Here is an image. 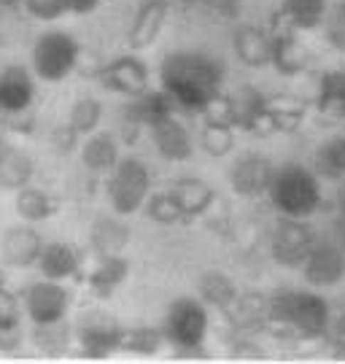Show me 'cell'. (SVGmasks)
<instances>
[{
  "instance_id": "cell-1",
  "label": "cell",
  "mask_w": 345,
  "mask_h": 364,
  "mask_svg": "<svg viewBox=\"0 0 345 364\" xmlns=\"http://www.w3.org/2000/svg\"><path fill=\"white\" fill-rule=\"evenodd\" d=\"M162 90L189 111H203L221 92L224 65L205 52H173L162 60Z\"/></svg>"
},
{
  "instance_id": "cell-2",
  "label": "cell",
  "mask_w": 345,
  "mask_h": 364,
  "mask_svg": "<svg viewBox=\"0 0 345 364\" xmlns=\"http://www.w3.org/2000/svg\"><path fill=\"white\" fill-rule=\"evenodd\" d=\"M267 321L283 335L321 338L329 326V302L313 291H278L267 299Z\"/></svg>"
},
{
  "instance_id": "cell-3",
  "label": "cell",
  "mask_w": 345,
  "mask_h": 364,
  "mask_svg": "<svg viewBox=\"0 0 345 364\" xmlns=\"http://www.w3.org/2000/svg\"><path fill=\"white\" fill-rule=\"evenodd\" d=\"M265 195L270 197L272 208L292 219H307L321 205V186L316 173L294 162L272 168V178Z\"/></svg>"
},
{
  "instance_id": "cell-4",
  "label": "cell",
  "mask_w": 345,
  "mask_h": 364,
  "mask_svg": "<svg viewBox=\"0 0 345 364\" xmlns=\"http://www.w3.org/2000/svg\"><path fill=\"white\" fill-rule=\"evenodd\" d=\"M152 192L149 168L135 156H124L111 168L108 178V203L116 216H132L143 208L146 197Z\"/></svg>"
},
{
  "instance_id": "cell-5",
  "label": "cell",
  "mask_w": 345,
  "mask_h": 364,
  "mask_svg": "<svg viewBox=\"0 0 345 364\" xmlns=\"http://www.w3.org/2000/svg\"><path fill=\"white\" fill-rule=\"evenodd\" d=\"M78 41L65 30L41 33L33 46V68L36 76L46 84H60L73 73L78 63Z\"/></svg>"
},
{
  "instance_id": "cell-6",
  "label": "cell",
  "mask_w": 345,
  "mask_h": 364,
  "mask_svg": "<svg viewBox=\"0 0 345 364\" xmlns=\"http://www.w3.org/2000/svg\"><path fill=\"white\" fill-rule=\"evenodd\" d=\"M162 335L170 346L181 351H197L203 348L205 335H208V311L200 299L179 297L165 316Z\"/></svg>"
},
{
  "instance_id": "cell-7",
  "label": "cell",
  "mask_w": 345,
  "mask_h": 364,
  "mask_svg": "<svg viewBox=\"0 0 345 364\" xmlns=\"http://www.w3.org/2000/svg\"><path fill=\"white\" fill-rule=\"evenodd\" d=\"M68 308H70V291L60 281L43 278L38 284H30L22 294V313H27V318L36 326L63 321Z\"/></svg>"
},
{
  "instance_id": "cell-8",
  "label": "cell",
  "mask_w": 345,
  "mask_h": 364,
  "mask_svg": "<svg viewBox=\"0 0 345 364\" xmlns=\"http://www.w3.org/2000/svg\"><path fill=\"white\" fill-rule=\"evenodd\" d=\"M316 243V235L307 227L302 219H292L286 216L275 224V232L270 240V251L272 259L281 267H302V262L307 259L310 248Z\"/></svg>"
},
{
  "instance_id": "cell-9",
  "label": "cell",
  "mask_w": 345,
  "mask_h": 364,
  "mask_svg": "<svg viewBox=\"0 0 345 364\" xmlns=\"http://www.w3.org/2000/svg\"><path fill=\"white\" fill-rule=\"evenodd\" d=\"M122 332H124V326H119L114 318L100 316V313L84 316L76 326V338H78V346H81V353L90 356V359H105V356H111L114 351H119Z\"/></svg>"
},
{
  "instance_id": "cell-10",
  "label": "cell",
  "mask_w": 345,
  "mask_h": 364,
  "mask_svg": "<svg viewBox=\"0 0 345 364\" xmlns=\"http://www.w3.org/2000/svg\"><path fill=\"white\" fill-rule=\"evenodd\" d=\"M305 281L313 287H334L345 278V251L334 240H316L302 262Z\"/></svg>"
},
{
  "instance_id": "cell-11",
  "label": "cell",
  "mask_w": 345,
  "mask_h": 364,
  "mask_svg": "<svg viewBox=\"0 0 345 364\" xmlns=\"http://www.w3.org/2000/svg\"><path fill=\"white\" fill-rule=\"evenodd\" d=\"M100 84L119 95L138 97L149 90V68L138 57H119L100 70Z\"/></svg>"
},
{
  "instance_id": "cell-12",
  "label": "cell",
  "mask_w": 345,
  "mask_h": 364,
  "mask_svg": "<svg viewBox=\"0 0 345 364\" xmlns=\"http://www.w3.org/2000/svg\"><path fill=\"white\" fill-rule=\"evenodd\" d=\"M272 162L262 154H243L230 168V183L235 195L240 197H259L267 192L270 178H272Z\"/></svg>"
},
{
  "instance_id": "cell-13",
  "label": "cell",
  "mask_w": 345,
  "mask_h": 364,
  "mask_svg": "<svg viewBox=\"0 0 345 364\" xmlns=\"http://www.w3.org/2000/svg\"><path fill=\"white\" fill-rule=\"evenodd\" d=\"M36 100L33 73L22 65L0 70V114H25Z\"/></svg>"
},
{
  "instance_id": "cell-14",
  "label": "cell",
  "mask_w": 345,
  "mask_h": 364,
  "mask_svg": "<svg viewBox=\"0 0 345 364\" xmlns=\"http://www.w3.org/2000/svg\"><path fill=\"white\" fill-rule=\"evenodd\" d=\"M149 132H152L156 151L165 156L167 162H186L192 156V138L173 114L149 124Z\"/></svg>"
},
{
  "instance_id": "cell-15",
  "label": "cell",
  "mask_w": 345,
  "mask_h": 364,
  "mask_svg": "<svg viewBox=\"0 0 345 364\" xmlns=\"http://www.w3.org/2000/svg\"><path fill=\"white\" fill-rule=\"evenodd\" d=\"M43 248L41 235L33 227H11L6 230L3 240H0V257L11 267H33L38 262V254Z\"/></svg>"
},
{
  "instance_id": "cell-16",
  "label": "cell",
  "mask_w": 345,
  "mask_h": 364,
  "mask_svg": "<svg viewBox=\"0 0 345 364\" xmlns=\"http://www.w3.org/2000/svg\"><path fill=\"white\" fill-rule=\"evenodd\" d=\"M167 11H170L167 0H146L141 9H138V14H135L132 27H129L127 33L129 46L132 49H149L154 41L159 38V33H162Z\"/></svg>"
},
{
  "instance_id": "cell-17",
  "label": "cell",
  "mask_w": 345,
  "mask_h": 364,
  "mask_svg": "<svg viewBox=\"0 0 345 364\" xmlns=\"http://www.w3.org/2000/svg\"><path fill=\"white\" fill-rule=\"evenodd\" d=\"M170 197L179 203L181 213L186 219H194V216H203L205 210L213 205L216 200V192L211 183H205L203 178H194V176H186V178H179L170 186Z\"/></svg>"
},
{
  "instance_id": "cell-18",
  "label": "cell",
  "mask_w": 345,
  "mask_h": 364,
  "mask_svg": "<svg viewBox=\"0 0 345 364\" xmlns=\"http://www.w3.org/2000/svg\"><path fill=\"white\" fill-rule=\"evenodd\" d=\"M36 173V162L27 151L16 149L11 144H0V189L6 192H19L30 183Z\"/></svg>"
},
{
  "instance_id": "cell-19",
  "label": "cell",
  "mask_w": 345,
  "mask_h": 364,
  "mask_svg": "<svg viewBox=\"0 0 345 364\" xmlns=\"http://www.w3.org/2000/svg\"><path fill=\"white\" fill-rule=\"evenodd\" d=\"M78 254L73 246L68 243H43L38 254L36 267L41 270L43 278L49 281H68V278H76L78 275Z\"/></svg>"
},
{
  "instance_id": "cell-20",
  "label": "cell",
  "mask_w": 345,
  "mask_h": 364,
  "mask_svg": "<svg viewBox=\"0 0 345 364\" xmlns=\"http://www.w3.org/2000/svg\"><path fill=\"white\" fill-rule=\"evenodd\" d=\"M272 41V54H270V63L275 65V70H281L283 76H297L307 68V49L302 43L294 41L292 30H278L270 36Z\"/></svg>"
},
{
  "instance_id": "cell-21",
  "label": "cell",
  "mask_w": 345,
  "mask_h": 364,
  "mask_svg": "<svg viewBox=\"0 0 345 364\" xmlns=\"http://www.w3.org/2000/svg\"><path fill=\"white\" fill-rule=\"evenodd\" d=\"M173 108H176V100L167 95L165 90L159 92H143L138 97H132V103L127 105V122L129 124H135V127H149L154 122H159V119H165L173 114Z\"/></svg>"
},
{
  "instance_id": "cell-22",
  "label": "cell",
  "mask_w": 345,
  "mask_h": 364,
  "mask_svg": "<svg viewBox=\"0 0 345 364\" xmlns=\"http://www.w3.org/2000/svg\"><path fill=\"white\" fill-rule=\"evenodd\" d=\"M129 262L122 254H108L100 257V264L90 273V289L97 299H111L116 289L127 281Z\"/></svg>"
},
{
  "instance_id": "cell-23",
  "label": "cell",
  "mask_w": 345,
  "mask_h": 364,
  "mask_svg": "<svg viewBox=\"0 0 345 364\" xmlns=\"http://www.w3.org/2000/svg\"><path fill=\"white\" fill-rule=\"evenodd\" d=\"M129 237H132V230H129L127 221L111 219V216H100L90 230V243L100 257L122 254L127 248Z\"/></svg>"
},
{
  "instance_id": "cell-24",
  "label": "cell",
  "mask_w": 345,
  "mask_h": 364,
  "mask_svg": "<svg viewBox=\"0 0 345 364\" xmlns=\"http://www.w3.org/2000/svg\"><path fill=\"white\" fill-rule=\"evenodd\" d=\"M235 52L240 57V63L251 68L270 65V54H272V41L265 30L254 25H245L235 33Z\"/></svg>"
},
{
  "instance_id": "cell-25",
  "label": "cell",
  "mask_w": 345,
  "mask_h": 364,
  "mask_svg": "<svg viewBox=\"0 0 345 364\" xmlns=\"http://www.w3.org/2000/svg\"><path fill=\"white\" fill-rule=\"evenodd\" d=\"M265 111L270 117L272 132H294L305 122L307 105L292 95H275V97H265Z\"/></svg>"
},
{
  "instance_id": "cell-26",
  "label": "cell",
  "mask_w": 345,
  "mask_h": 364,
  "mask_svg": "<svg viewBox=\"0 0 345 364\" xmlns=\"http://www.w3.org/2000/svg\"><path fill=\"white\" fill-rule=\"evenodd\" d=\"M81 162H84V168L95 170V173H108L119 162V146L108 132L87 135V141L81 146Z\"/></svg>"
},
{
  "instance_id": "cell-27",
  "label": "cell",
  "mask_w": 345,
  "mask_h": 364,
  "mask_svg": "<svg viewBox=\"0 0 345 364\" xmlns=\"http://www.w3.org/2000/svg\"><path fill=\"white\" fill-rule=\"evenodd\" d=\"M316 111L327 119H345V73L343 70H329V73L321 76Z\"/></svg>"
},
{
  "instance_id": "cell-28",
  "label": "cell",
  "mask_w": 345,
  "mask_h": 364,
  "mask_svg": "<svg viewBox=\"0 0 345 364\" xmlns=\"http://www.w3.org/2000/svg\"><path fill=\"white\" fill-rule=\"evenodd\" d=\"M14 208L19 213V219L30 221V224H38V221H46L54 216V200H51L43 189H36V186H22L16 192V200H14Z\"/></svg>"
},
{
  "instance_id": "cell-29",
  "label": "cell",
  "mask_w": 345,
  "mask_h": 364,
  "mask_svg": "<svg viewBox=\"0 0 345 364\" xmlns=\"http://www.w3.org/2000/svg\"><path fill=\"white\" fill-rule=\"evenodd\" d=\"M283 16L294 30H316L327 16V0H286Z\"/></svg>"
},
{
  "instance_id": "cell-30",
  "label": "cell",
  "mask_w": 345,
  "mask_h": 364,
  "mask_svg": "<svg viewBox=\"0 0 345 364\" xmlns=\"http://www.w3.org/2000/svg\"><path fill=\"white\" fill-rule=\"evenodd\" d=\"M200 297L218 311H230L238 299V289L224 273H205L200 278Z\"/></svg>"
},
{
  "instance_id": "cell-31",
  "label": "cell",
  "mask_w": 345,
  "mask_h": 364,
  "mask_svg": "<svg viewBox=\"0 0 345 364\" xmlns=\"http://www.w3.org/2000/svg\"><path fill=\"white\" fill-rule=\"evenodd\" d=\"M162 343H165L162 329H154V326H129V329L122 332V346H119V351L152 356V353H156L162 348Z\"/></svg>"
},
{
  "instance_id": "cell-32",
  "label": "cell",
  "mask_w": 345,
  "mask_h": 364,
  "mask_svg": "<svg viewBox=\"0 0 345 364\" xmlns=\"http://www.w3.org/2000/svg\"><path fill=\"white\" fill-rule=\"evenodd\" d=\"M316 176L343 178L345 176V138H332L316 151Z\"/></svg>"
},
{
  "instance_id": "cell-33",
  "label": "cell",
  "mask_w": 345,
  "mask_h": 364,
  "mask_svg": "<svg viewBox=\"0 0 345 364\" xmlns=\"http://www.w3.org/2000/svg\"><path fill=\"white\" fill-rule=\"evenodd\" d=\"M100 119H102V105L95 97H81L70 108L68 124H70L73 135H92V132L97 130Z\"/></svg>"
},
{
  "instance_id": "cell-34",
  "label": "cell",
  "mask_w": 345,
  "mask_h": 364,
  "mask_svg": "<svg viewBox=\"0 0 345 364\" xmlns=\"http://www.w3.org/2000/svg\"><path fill=\"white\" fill-rule=\"evenodd\" d=\"M146 213H149V219L156 221V224H181V221H186V216L181 213L179 203L170 197V192H149L146 197Z\"/></svg>"
},
{
  "instance_id": "cell-35",
  "label": "cell",
  "mask_w": 345,
  "mask_h": 364,
  "mask_svg": "<svg viewBox=\"0 0 345 364\" xmlns=\"http://www.w3.org/2000/svg\"><path fill=\"white\" fill-rule=\"evenodd\" d=\"M203 149H205V154H211V156H227L232 149H235V127L205 122Z\"/></svg>"
},
{
  "instance_id": "cell-36",
  "label": "cell",
  "mask_w": 345,
  "mask_h": 364,
  "mask_svg": "<svg viewBox=\"0 0 345 364\" xmlns=\"http://www.w3.org/2000/svg\"><path fill=\"white\" fill-rule=\"evenodd\" d=\"M203 114H205V122H211V124H227V127H238V105H235V100H232V97L221 95V92H218L211 103L205 105Z\"/></svg>"
},
{
  "instance_id": "cell-37",
  "label": "cell",
  "mask_w": 345,
  "mask_h": 364,
  "mask_svg": "<svg viewBox=\"0 0 345 364\" xmlns=\"http://www.w3.org/2000/svg\"><path fill=\"white\" fill-rule=\"evenodd\" d=\"M321 25H327V41L332 43L337 52L345 54V0L334 3V9L324 16Z\"/></svg>"
},
{
  "instance_id": "cell-38",
  "label": "cell",
  "mask_w": 345,
  "mask_h": 364,
  "mask_svg": "<svg viewBox=\"0 0 345 364\" xmlns=\"http://www.w3.org/2000/svg\"><path fill=\"white\" fill-rule=\"evenodd\" d=\"M70 340V329L65 326V318L63 321H54V324H43V326H36V343H38V348H49V351H57V348H63L65 343Z\"/></svg>"
},
{
  "instance_id": "cell-39",
  "label": "cell",
  "mask_w": 345,
  "mask_h": 364,
  "mask_svg": "<svg viewBox=\"0 0 345 364\" xmlns=\"http://www.w3.org/2000/svg\"><path fill=\"white\" fill-rule=\"evenodd\" d=\"M22 6L27 9V14L38 22H54L68 14V6L65 0H19Z\"/></svg>"
},
{
  "instance_id": "cell-40",
  "label": "cell",
  "mask_w": 345,
  "mask_h": 364,
  "mask_svg": "<svg viewBox=\"0 0 345 364\" xmlns=\"http://www.w3.org/2000/svg\"><path fill=\"white\" fill-rule=\"evenodd\" d=\"M25 343V329L22 321H11V324H0V351H16Z\"/></svg>"
},
{
  "instance_id": "cell-41",
  "label": "cell",
  "mask_w": 345,
  "mask_h": 364,
  "mask_svg": "<svg viewBox=\"0 0 345 364\" xmlns=\"http://www.w3.org/2000/svg\"><path fill=\"white\" fill-rule=\"evenodd\" d=\"M68 6V14H78V16H87V14L97 11L100 0H65Z\"/></svg>"
},
{
  "instance_id": "cell-42",
  "label": "cell",
  "mask_w": 345,
  "mask_h": 364,
  "mask_svg": "<svg viewBox=\"0 0 345 364\" xmlns=\"http://www.w3.org/2000/svg\"><path fill=\"white\" fill-rule=\"evenodd\" d=\"M334 243L345 251V197L340 203V216L334 219Z\"/></svg>"
},
{
  "instance_id": "cell-43",
  "label": "cell",
  "mask_w": 345,
  "mask_h": 364,
  "mask_svg": "<svg viewBox=\"0 0 345 364\" xmlns=\"http://www.w3.org/2000/svg\"><path fill=\"white\" fill-rule=\"evenodd\" d=\"M337 348H340V351H337V356H343V359H345V340L340 343V346H337Z\"/></svg>"
},
{
  "instance_id": "cell-44",
  "label": "cell",
  "mask_w": 345,
  "mask_h": 364,
  "mask_svg": "<svg viewBox=\"0 0 345 364\" xmlns=\"http://www.w3.org/2000/svg\"><path fill=\"white\" fill-rule=\"evenodd\" d=\"M19 0H0V6H16Z\"/></svg>"
},
{
  "instance_id": "cell-45",
  "label": "cell",
  "mask_w": 345,
  "mask_h": 364,
  "mask_svg": "<svg viewBox=\"0 0 345 364\" xmlns=\"http://www.w3.org/2000/svg\"><path fill=\"white\" fill-rule=\"evenodd\" d=\"M340 332L345 335V313H343V318H340Z\"/></svg>"
},
{
  "instance_id": "cell-46",
  "label": "cell",
  "mask_w": 345,
  "mask_h": 364,
  "mask_svg": "<svg viewBox=\"0 0 345 364\" xmlns=\"http://www.w3.org/2000/svg\"><path fill=\"white\" fill-rule=\"evenodd\" d=\"M6 287V275H3V270H0V289Z\"/></svg>"
}]
</instances>
